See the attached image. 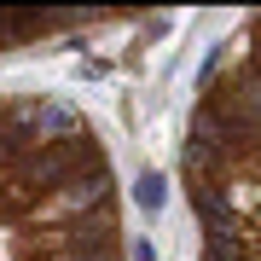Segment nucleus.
<instances>
[{
    "instance_id": "nucleus-1",
    "label": "nucleus",
    "mask_w": 261,
    "mask_h": 261,
    "mask_svg": "<svg viewBox=\"0 0 261 261\" xmlns=\"http://www.w3.org/2000/svg\"><path fill=\"white\" fill-rule=\"evenodd\" d=\"M180 163L203 226V261H261V12L209 58Z\"/></svg>"
},
{
    "instance_id": "nucleus-2",
    "label": "nucleus",
    "mask_w": 261,
    "mask_h": 261,
    "mask_svg": "<svg viewBox=\"0 0 261 261\" xmlns=\"http://www.w3.org/2000/svg\"><path fill=\"white\" fill-rule=\"evenodd\" d=\"M134 203H140L145 215H157L163 209V180L157 174H140V180H134Z\"/></svg>"
}]
</instances>
